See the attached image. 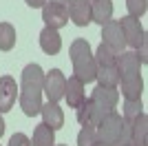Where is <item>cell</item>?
Here are the masks:
<instances>
[{
    "label": "cell",
    "mask_w": 148,
    "mask_h": 146,
    "mask_svg": "<svg viewBox=\"0 0 148 146\" xmlns=\"http://www.w3.org/2000/svg\"><path fill=\"white\" fill-rule=\"evenodd\" d=\"M64 100H66L69 109H77L84 100H86V93H84V82L77 80L75 75L66 80V89H64Z\"/></svg>",
    "instance_id": "cell-13"
},
{
    "label": "cell",
    "mask_w": 148,
    "mask_h": 146,
    "mask_svg": "<svg viewBox=\"0 0 148 146\" xmlns=\"http://www.w3.org/2000/svg\"><path fill=\"white\" fill-rule=\"evenodd\" d=\"M29 7H33V9H42L44 5H47V0H25Z\"/></svg>",
    "instance_id": "cell-27"
},
{
    "label": "cell",
    "mask_w": 148,
    "mask_h": 146,
    "mask_svg": "<svg viewBox=\"0 0 148 146\" xmlns=\"http://www.w3.org/2000/svg\"><path fill=\"white\" fill-rule=\"evenodd\" d=\"M139 53H137V58H139V62H142V64H146L148 62V40H144L142 44H139Z\"/></svg>",
    "instance_id": "cell-26"
},
{
    "label": "cell",
    "mask_w": 148,
    "mask_h": 146,
    "mask_svg": "<svg viewBox=\"0 0 148 146\" xmlns=\"http://www.w3.org/2000/svg\"><path fill=\"white\" fill-rule=\"evenodd\" d=\"M93 146H111V144H102V142H95Z\"/></svg>",
    "instance_id": "cell-30"
},
{
    "label": "cell",
    "mask_w": 148,
    "mask_h": 146,
    "mask_svg": "<svg viewBox=\"0 0 148 146\" xmlns=\"http://www.w3.org/2000/svg\"><path fill=\"white\" fill-rule=\"evenodd\" d=\"M16 97H18L16 80H13L11 75H2V78H0V113H7V111L13 109Z\"/></svg>",
    "instance_id": "cell-10"
},
{
    "label": "cell",
    "mask_w": 148,
    "mask_h": 146,
    "mask_svg": "<svg viewBox=\"0 0 148 146\" xmlns=\"http://www.w3.org/2000/svg\"><path fill=\"white\" fill-rule=\"evenodd\" d=\"M91 100L97 104V106H102L106 113H111V111H115V106H117V102H119V91L117 89H106V86L97 84L93 89Z\"/></svg>",
    "instance_id": "cell-11"
},
{
    "label": "cell",
    "mask_w": 148,
    "mask_h": 146,
    "mask_svg": "<svg viewBox=\"0 0 148 146\" xmlns=\"http://www.w3.org/2000/svg\"><path fill=\"white\" fill-rule=\"evenodd\" d=\"M88 2H95V0H88Z\"/></svg>",
    "instance_id": "cell-32"
},
{
    "label": "cell",
    "mask_w": 148,
    "mask_h": 146,
    "mask_svg": "<svg viewBox=\"0 0 148 146\" xmlns=\"http://www.w3.org/2000/svg\"><path fill=\"white\" fill-rule=\"evenodd\" d=\"M126 9H128L130 18H142L148 9V0H126Z\"/></svg>",
    "instance_id": "cell-23"
},
{
    "label": "cell",
    "mask_w": 148,
    "mask_h": 146,
    "mask_svg": "<svg viewBox=\"0 0 148 146\" xmlns=\"http://www.w3.org/2000/svg\"><path fill=\"white\" fill-rule=\"evenodd\" d=\"M64 89H66V78L60 69H51L49 73H44V86L42 93H47L49 102H60L64 97Z\"/></svg>",
    "instance_id": "cell-5"
},
{
    "label": "cell",
    "mask_w": 148,
    "mask_h": 146,
    "mask_svg": "<svg viewBox=\"0 0 148 146\" xmlns=\"http://www.w3.org/2000/svg\"><path fill=\"white\" fill-rule=\"evenodd\" d=\"M42 20L51 29H62V27L69 24V11H66V7H62V5L47 2L42 7Z\"/></svg>",
    "instance_id": "cell-9"
},
{
    "label": "cell",
    "mask_w": 148,
    "mask_h": 146,
    "mask_svg": "<svg viewBox=\"0 0 148 146\" xmlns=\"http://www.w3.org/2000/svg\"><path fill=\"white\" fill-rule=\"evenodd\" d=\"M40 113H42V120H44V124H47L49 128H53V131H60V128L64 126V111H62L56 102H47V104H42Z\"/></svg>",
    "instance_id": "cell-15"
},
{
    "label": "cell",
    "mask_w": 148,
    "mask_h": 146,
    "mask_svg": "<svg viewBox=\"0 0 148 146\" xmlns=\"http://www.w3.org/2000/svg\"><path fill=\"white\" fill-rule=\"evenodd\" d=\"M56 144V131L49 128L47 124H38L36 131H33V137H31V146H53Z\"/></svg>",
    "instance_id": "cell-19"
},
{
    "label": "cell",
    "mask_w": 148,
    "mask_h": 146,
    "mask_svg": "<svg viewBox=\"0 0 148 146\" xmlns=\"http://www.w3.org/2000/svg\"><path fill=\"white\" fill-rule=\"evenodd\" d=\"M122 126H124V117L115 111L106 113L102 117L97 126H95V140L102 142V144H111V146H117L119 142V135H122Z\"/></svg>",
    "instance_id": "cell-4"
},
{
    "label": "cell",
    "mask_w": 148,
    "mask_h": 146,
    "mask_svg": "<svg viewBox=\"0 0 148 146\" xmlns=\"http://www.w3.org/2000/svg\"><path fill=\"white\" fill-rule=\"evenodd\" d=\"M47 2H53V5H62V7H66L71 0H47Z\"/></svg>",
    "instance_id": "cell-28"
},
{
    "label": "cell",
    "mask_w": 148,
    "mask_h": 146,
    "mask_svg": "<svg viewBox=\"0 0 148 146\" xmlns=\"http://www.w3.org/2000/svg\"><path fill=\"white\" fill-rule=\"evenodd\" d=\"M102 42L111 49L113 53L126 51V40H124L122 27H119L117 20H108L106 24H102Z\"/></svg>",
    "instance_id": "cell-6"
},
{
    "label": "cell",
    "mask_w": 148,
    "mask_h": 146,
    "mask_svg": "<svg viewBox=\"0 0 148 146\" xmlns=\"http://www.w3.org/2000/svg\"><path fill=\"white\" fill-rule=\"evenodd\" d=\"M113 16V0H95L91 2V22L106 24Z\"/></svg>",
    "instance_id": "cell-17"
},
{
    "label": "cell",
    "mask_w": 148,
    "mask_h": 146,
    "mask_svg": "<svg viewBox=\"0 0 148 146\" xmlns=\"http://www.w3.org/2000/svg\"><path fill=\"white\" fill-rule=\"evenodd\" d=\"M119 27H122V33H124V40H126V47L137 49L144 40H146V31H144V27L139 24V20H137V18L124 16L122 22H119Z\"/></svg>",
    "instance_id": "cell-8"
},
{
    "label": "cell",
    "mask_w": 148,
    "mask_h": 146,
    "mask_svg": "<svg viewBox=\"0 0 148 146\" xmlns=\"http://www.w3.org/2000/svg\"><path fill=\"white\" fill-rule=\"evenodd\" d=\"M69 53H71V62H73L75 78L82 80L84 84L93 82V80H95V73H97V64H95V58H93L91 44H88L86 40L77 38V40L71 42Z\"/></svg>",
    "instance_id": "cell-3"
},
{
    "label": "cell",
    "mask_w": 148,
    "mask_h": 146,
    "mask_svg": "<svg viewBox=\"0 0 148 146\" xmlns=\"http://www.w3.org/2000/svg\"><path fill=\"white\" fill-rule=\"evenodd\" d=\"M146 137H148V117H146V113H139L130 122V144L146 146Z\"/></svg>",
    "instance_id": "cell-16"
},
{
    "label": "cell",
    "mask_w": 148,
    "mask_h": 146,
    "mask_svg": "<svg viewBox=\"0 0 148 146\" xmlns=\"http://www.w3.org/2000/svg\"><path fill=\"white\" fill-rule=\"evenodd\" d=\"M42 86H44V71L40 64H27L22 71V86L18 89L20 109L27 117H33L42 109Z\"/></svg>",
    "instance_id": "cell-1"
},
{
    "label": "cell",
    "mask_w": 148,
    "mask_h": 146,
    "mask_svg": "<svg viewBox=\"0 0 148 146\" xmlns=\"http://www.w3.org/2000/svg\"><path fill=\"white\" fill-rule=\"evenodd\" d=\"M95 126H82L80 135H77V146H93L95 144Z\"/></svg>",
    "instance_id": "cell-24"
},
{
    "label": "cell",
    "mask_w": 148,
    "mask_h": 146,
    "mask_svg": "<svg viewBox=\"0 0 148 146\" xmlns=\"http://www.w3.org/2000/svg\"><path fill=\"white\" fill-rule=\"evenodd\" d=\"M128 146H133V144H128Z\"/></svg>",
    "instance_id": "cell-33"
},
{
    "label": "cell",
    "mask_w": 148,
    "mask_h": 146,
    "mask_svg": "<svg viewBox=\"0 0 148 146\" xmlns=\"http://www.w3.org/2000/svg\"><path fill=\"white\" fill-rule=\"evenodd\" d=\"M95 80H97L99 86H106V89H117L119 84V71L117 67H97V73H95Z\"/></svg>",
    "instance_id": "cell-18"
},
{
    "label": "cell",
    "mask_w": 148,
    "mask_h": 146,
    "mask_svg": "<svg viewBox=\"0 0 148 146\" xmlns=\"http://www.w3.org/2000/svg\"><path fill=\"white\" fill-rule=\"evenodd\" d=\"M93 58H95V64H97V67H113L115 60H117V53H113L104 42H99V47H97V51L93 53Z\"/></svg>",
    "instance_id": "cell-21"
},
{
    "label": "cell",
    "mask_w": 148,
    "mask_h": 146,
    "mask_svg": "<svg viewBox=\"0 0 148 146\" xmlns=\"http://www.w3.org/2000/svg\"><path fill=\"white\" fill-rule=\"evenodd\" d=\"M53 146H64V144H53Z\"/></svg>",
    "instance_id": "cell-31"
},
{
    "label": "cell",
    "mask_w": 148,
    "mask_h": 146,
    "mask_svg": "<svg viewBox=\"0 0 148 146\" xmlns=\"http://www.w3.org/2000/svg\"><path fill=\"white\" fill-rule=\"evenodd\" d=\"M5 135V120H2V115H0V137Z\"/></svg>",
    "instance_id": "cell-29"
},
{
    "label": "cell",
    "mask_w": 148,
    "mask_h": 146,
    "mask_svg": "<svg viewBox=\"0 0 148 146\" xmlns=\"http://www.w3.org/2000/svg\"><path fill=\"white\" fill-rule=\"evenodd\" d=\"M9 146H31V140L25 133H13L9 140Z\"/></svg>",
    "instance_id": "cell-25"
},
{
    "label": "cell",
    "mask_w": 148,
    "mask_h": 146,
    "mask_svg": "<svg viewBox=\"0 0 148 146\" xmlns=\"http://www.w3.org/2000/svg\"><path fill=\"white\" fill-rule=\"evenodd\" d=\"M40 49H42L47 55L60 53V49H62V36L58 33V29L44 27V29L40 31Z\"/></svg>",
    "instance_id": "cell-14"
},
{
    "label": "cell",
    "mask_w": 148,
    "mask_h": 146,
    "mask_svg": "<svg viewBox=\"0 0 148 146\" xmlns=\"http://www.w3.org/2000/svg\"><path fill=\"white\" fill-rule=\"evenodd\" d=\"M115 67L119 71V84H122V95L126 100H142V91H144V80L139 67L142 62L137 58L135 51H122L117 53Z\"/></svg>",
    "instance_id": "cell-2"
},
{
    "label": "cell",
    "mask_w": 148,
    "mask_h": 146,
    "mask_svg": "<svg viewBox=\"0 0 148 146\" xmlns=\"http://www.w3.org/2000/svg\"><path fill=\"white\" fill-rule=\"evenodd\" d=\"M104 115H106V111L102 109V106H97L91 97L84 100V102L75 109V117H77V122H80L82 126H97Z\"/></svg>",
    "instance_id": "cell-7"
},
{
    "label": "cell",
    "mask_w": 148,
    "mask_h": 146,
    "mask_svg": "<svg viewBox=\"0 0 148 146\" xmlns=\"http://www.w3.org/2000/svg\"><path fill=\"white\" fill-rule=\"evenodd\" d=\"M69 18L77 27H86L91 22V2L88 0H71L66 5Z\"/></svg>",
    "instance_id": "cell-12"
},
{
    "label": "cell",
    "mask_w": 148,
    "mask_h": 146,
    "mask_svg": "<svg viewBox=\"0 0 148 146\" xmlns=\"http://www.w3.org/2000/svg\"><path fill=\"white\" fill-rule=\"evenodd\" d=\"M16 47V29L9 22H0V51H11Z\"/></svg>",
    "instance_id": "cell-20"
},
{
    "label": "cell",
    "mask_w": 148,
    "mask_h": 146,
    "mask_svg": "<svg viewBox=\"0 0 148 146\" xmlns=\"http://www.w3.org/2000/svg\"><path fill=\"white\" fill-rule=\"evenodd\" d=\"M139 113H144V111H142V100H126V102H124L122 117L126 122H133Z\"/></svg>",
    "instance_id": "cell-22"
}]
</instances>
